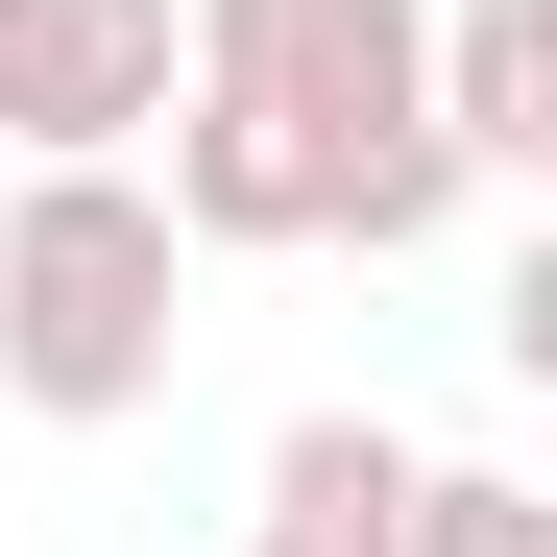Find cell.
<instances>
[{"mask_svg":"<svg viewBox=\"0 0 557 557\" xmlns=\"http://www.w3.org/2000/svg\"><path fill=\"white\" fill-rule=\"evenodd\" d=\"M412 25L436 0H170V122H146L170 243L195 267H267V243L412 267L460 219V146L412 98Z\"/></svg>","mask_w":557,"mask_h":557,"instance_id":"obj_1","label":"cell"},{"mask_svg":"<svg viewBox=\"0 0 557 557\" xmlns=\"http://www.w3.org/2000/svg\"><path fill=\"white\" fill-rule=\"evenodd\" d=\"M170 363H195V243H170L146 146H49L0 195V388L49 436H122L170 412Z\"/></svg>","mask_w":557,"mask_h":557,"instance_id":"obj_2","label":"cell"},{"mask_svg":"<svg viewBox=\"0 0 557 557\" xmlns=\"http://www.w3.org/2000/svg\"><path fill=\"white\" fill-rule=\"evenodd\" d=\"M170 122V0H0V146H146Z\"/></svg>","mask_w":557,"mask_h":557,"instance_id":"obj_3","label":"cell"},{"mask_svg":"<svg viewBox=\"0 0 557 557\" xmlns=\"http://www.w3.org/2000/svg\"><path fill=\"white\" fill-rule=\"evenodd\" d=\"M412 98H436V146H460V195L557 170V0H436V25H412Z\"/></svg>","mask_w":557,"mask_h":557,"instance_id":"obj_4","label":"cell"},{"mask_svg":"<svg viewBox=\"0 0 557 557\" xmlns=\"http://www.w3.org/2000/svg\"><path fill=\"white\" fill-rule=\"evenodd\" d=\"M412 460H436V436H388V412H292V436H267V485H243V557H388Z\"/></svg>","mask_w":557,"mask_h":557,"instance_id":"obj_5","label":"cell"},{"mask_svg":"<svg viewBox=\"0 0 557 557\" xmlns=\"http://www.w3.org/2000/svg\"><path fill=\"white\" fill-rule=\"evenodd\" d=\"M388 557H557V485H509V460H412Z\"/></svg>","mask_w":557,"mask_h":557,"instance_id":"obj_6","label":"cell"}]
</instances>
